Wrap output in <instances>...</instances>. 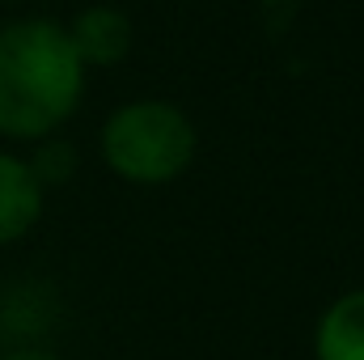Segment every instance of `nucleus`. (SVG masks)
Wrapping results in <instances>:
<instances>
[{
    "mask_svg": "<svg viewBox=\"0 0 364 360\" xmlns=\"http://www.w3.org/2000/svg\"><path fill=\"white\" fill-rule=\"evenodd\" d=\"M85 64L64 21L17 17L0 26V136L38 144L60 136L85 102Z\"/></svg>",
    "mask_w": 364,
    "mask_h": 360,
    "instance_id": "1",
    "label": "nucleus"
},
{
    "mask_svg": "<svg viewBox=\"0 0 364 360\" xmlns=\"http://www.w3.org/2000/svg\"><path fill=\"white\" fill-rule=\"evenodd\" d=\"M97 157L127 186H170L199 157V127L170 97H132L102 119Z\"/></svg>",
    "mask_w": 364,
    "mask_h": 360,
    "instance_id": "2",
    "label": "nucleus"
},
{
    "mask_svg": "<svg viewBox=\"0 0 364 360\" xmlns=\"http://www.w3.org/2000/svg\"><path fill=\"white\" fill-rule=\"evenodd\" d=\"M64 34H68L73 51H77V60L85 64V73L90 68H114V64H123L132 55V43H136V26H132L127 9L106 4V0L77 9L64 21Z\"/></svg>",
    "mask_w": 364,
    "mask_h": 360,
    "instance_id": "3",
    "label": "nucleus"
},
{
    "mask_svg": "<svg viewBox=\"0 0 364 360\" xmlns=\"http://www.w3.org/2000/svg\"><path fill=\"white\" fill-rule=\"evenodd\" d=\"M43 212H47V191L38 186L26 153L0 149V250L30 238Z\"/></svg>",
    "mask_w": 364,
    "mask_h": 360,
    "instance_id": "4",
    "label": "nucleus"
},
{
    "mask_svg": "<svg viewBox=\"0 0 364 360\" xmlns=\"http://www.w3.org/2000/svg\"><path fill=\"white\" fill-rule=\"evenodd\" d=\"M314 360H364V284L339 292L318 314Z\"/></svg>",
    "mask_w": 364,
    "mask_h": 360,
    "instance_id": "5",
    "label": "nucleus"
},
{
    "mask_svg": "<svg viewBox=\"0 0 364 360\" xmlns=\"http://www.w3.org/2000/svg\"><path fill=\"white\" fill-rule=\"evenodd\" d=\"M26 162H30L34 179H38V186H43L47 195H51L55 186H68L73 174H77V149H73L64 136H47V140L30 144Z\"/></svg>",
    "mask_w": 364,
    "mask_h": 360,
    "instance_id": "6",
    "label": "nucleus"
},
{
    "mask_svg": "<svg viewBox=\"0 0 364 360\" xmlns=\"http://www.w3.org/2000/svg\"><path fill=\"white\" fill-rule=\"evenodd\" d=\"M0 360H64V356L47 344H17V348H4Z\"/></svg>",
    "mask_w": 364,
    "mask_h": 360,
    "instance_id": "7",
    "label": "nucleus"
},
{
    "mask_svg": "<svg viewBox=\"0 0 364 360\" xmlns=\"http://www.w3.org/2000/svg\"><path fill=\"white\" fill-rule=\"evenodd\" d=\"M0 4H17V0H0Z\"/></svg>",
    "mask_w": 364,
    "mask_h": 360,
    "instance_id": "8",
    "label": "nucleus"
}]
</instances>
